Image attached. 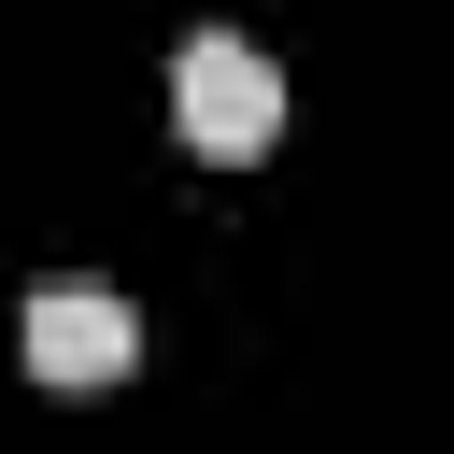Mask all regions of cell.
Listing matches in <instances>:
<instances>
[{"label":"cell","instance_id":"6da1fadb","mask_svg":"<svg viewBox=\"0 0 454 454\" xmlns=\"http://www.w3.org/2000/svg\"><path fill=\"white\" fill-rule=\"evenodd\" d=\"M170 114H184V142L199 156H270L284 142V71L255 57V43H184V71H170Z\"/></svg>","mask_w":454,"mask_h":454},{"label":"cell","instance_id":"7a4b0ae2","mask_svg":"<svg viewBox=\"0 0 454 454\" xmlns=\"http://www.w3.org/2000/svg\"><path fill=\"white\" fill-rule=\"evenodd\" d=\"M128 355H142V312L114 284H43L28 298V369L43 383H128Z\"/></svg>","mask_w":454,"mask_h":454}]
</instances>
